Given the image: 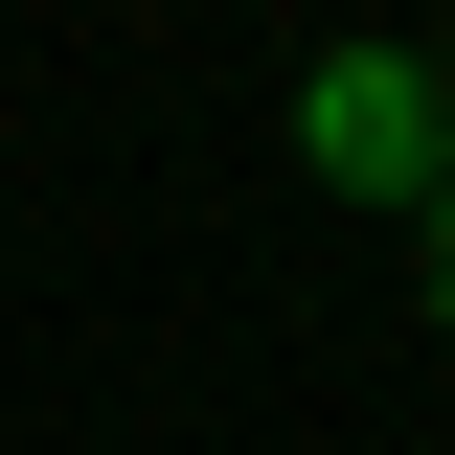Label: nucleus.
Segmentation results:
<instances>
[{
    "label": "nucleus",
    "instance_id": "nucleus-1",
    "mask_svg": "<svg viewBox=\"0 0 455 455\" xmlns=\"http://www.w3.org/2000/svg\"><path fill=\"white\" fill-rule=\"evenodd\" d=\"M296 160L341 182V205H433V160H455V92L410 46H341L319 92H296Z\"/></svg>",
    "mask_w": 455,
    "mask_h": 455
},
{
    "label": "nucleus",
    "instance_id": "nucleus-2",
    "mask_svg": "<svg viewBox=\"0 0 455 455\" xmlns=\"http://www.w3.org/2000/svg\"><path fill=\"white\" fill-rule=\"evenodd\" d=\"M433 319H455V160H433Z\"/></svg>",
    "mask_w": 455,
    "mask_h": 455
},
{
    "label": "nucleus",
    "instance_id": "nucleus-3",
    "mask_svg": "<svg viewBox=\"0 0 455 455\" xmlns=\"http://www.w3.org/2000/svg\"><path fill=\"white\" fill-rule=\"evenodd\" d=\"M433 92H455V68H433Z\"/></svg>",
    "mask_w": 455,
    "mask_h": 455
}]
</instances>
